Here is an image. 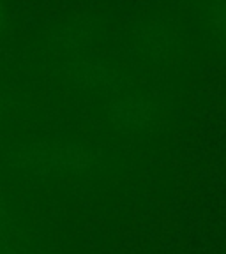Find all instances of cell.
I'll return each instance as SVG.
<instances>
[{"label": "cell", "mask_w": 226, "mask_h": 254, "mask_svg": "<svg viewBox=\"0 0 226 254\" xmlns=\"http://www.w3.org/2000/svg\"><path fill=\"white\" fill-rule=\"evenodd\" d=\"M0 254H23V253L12 244V240L0 238Z\"/></svg>", "instance_id": "7a4b0ae2"}, {"label": "cell", "mask_w": 226, "mask_h": 254, "mask_svg": "<svg viewBox=\"0 0 226 254\" xmlns=\"http://www.w3.org/2000/svg\"><path fill=\"white\" fill-rule=\"evenodd\" d=\"M12 230H14V224H12L11 214L7 210V205L0 196V238L4 240H11Z\"/></svg>", "instance_id": "6da1fadb"}]
</instances>
